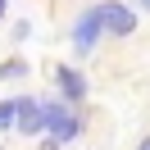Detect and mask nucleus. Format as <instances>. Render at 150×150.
<instances>
[{
	"instance_id": "obj_4",
	"label": "nucleus",
	"mask_w": 150,
	"mask_h": 150,
	"mask_svg": "<svg viewBox=\"0 0 150 150\" xmlns=\"http://www.w3.org/2000/svg\"><path fill=\"white\" fill-rule=\"evenodd\" d=\"M100 37H105V32H100V23L91 18V9H86V14H77V23H73V46H77V55L96 50V46H100Z\"/></svg>"
},
{
	"instance_id": "obj_5",
	"label": "nucleus",
	"mask_w": 150,
	"mask_h": 150,
	"mask_svg": "<svg viewBox=\"0 0 150 150\" xmlns=\"http://www.w3.org/2000/svg\"><path fill=\"white\" fill-rule=\"evenodd\" d=\"M55 82H59V91H64V100H82V96H86L82 73H77V68H68V64H55Z\"/></svg>"
},
{
	"instance_id": "obj_8",
	"label": "nucleus",
	"mask_w": 150,
	"mask_h": 150,
	"mask_svg": "<svg viewBox=\"0 0 150 150\" xmlns=\"http://www.w3.org/2000/svg\"><path fill=\"white\" fill-rule=\"evenodd\" d=\"M137 9H150V0H137Z\"/></svg>"
},
{
	"instance_id": "obj_3",
	"label": "nucleus",
	"mask_w": 150,
	"mask_h": 150,
	"mask_svg": "<svg viewBox=\"0 0 150 150\" xmlns=\"http://www.w3.org/2000/svg\"><path fill=\"white\" fill-rule=\"evenodd\" d=\"M14 127H18V137L41 132V100L37 96H14Z\"/></svg>"
},
{
	"instance_id": "obj_10",
	"label": "nucleus",
	"mask_w": 150,
	"mask_h": 150,
	"mask_svg": "<svg viewBox=\"0 0 150 150\" xmlns=\"http://www.w3.org/2000/svg\"><path fill=\"white\" fill-rule=\"evenodd\" d=\"M5 5H9V0H0V18H5Z\"/></svg>"
},
{
	"instance_id": "obj_2",
	"label": "nucleus",
	"mask_w": 150,
	"mask_h": 150,
	"mask_svg": "<svg viewBox=\"0 0 150 150\" xmlns=\"http://www.w3.org/2000/svg\"><path fill=\"white\" fill-rule=\"evenodd\" d=\"M91 18L100 23V32H109V37H132V32H137V14H132L123 0H100V5H91Z\"/></svg>"
},
{
	"instance_id": "obj_7",
	"label": "nucleus",
	"mask_w": 150,
	"mask_h": 150,
	"mask_svg": "<svg viewBox=\"0 0 150 150\" xmlns=\"http://www.w3.org/2000/svg\"><path fill=\"white\" fill-rule=\"evenodd\" d=\"M14 127V100H0V132Z\"/></svg>"
},
{
	"instance_id": "obj_9",
	"label": "nucleus",
	"mask_w": 150,
	"mask_h": 150,
	"mask_svg": "<svg viewBox=\"0 0 150 150\" xmlns=\"http://www.w3.org/2000/svg\"><path fill=\"white\" fill-rule=\"evenodd\" d=\"M137 150H150V137H146V141H141V146H137Z\"/></svg>"
},
{
	"instance_id": "obj_6",
	"label": "nucleus",
	"mask_w": 150,
	"mask_h": 150,
	"mask_svg": "<svg viewBox=\"0 0 150 150\" xmlns=\"http://www.w3.org/2000/svg\"><path fill=\"white\" fill-rule=\"evenodd\" d=\"M0 77H28V64L23 59H9V64H0Z\"/></svg>"
},
{
	"instance_id": "obj_1",
	"label": "nucleus",
	"mask_w": 150,
	"mask_h": 150,
	"mask_svg": "<svg viewBox=\"0 0 150 150\" xmlns=\"http://www.w3.org/2000/svg\"><path fill=\"white\" fill-rule=\"evenodd\" d=\"M41 127L50 132V141H55V146H64V141H77V137H82V118L68 109V100H50V105H41Z\"/></svg>"
}]
</instances>
